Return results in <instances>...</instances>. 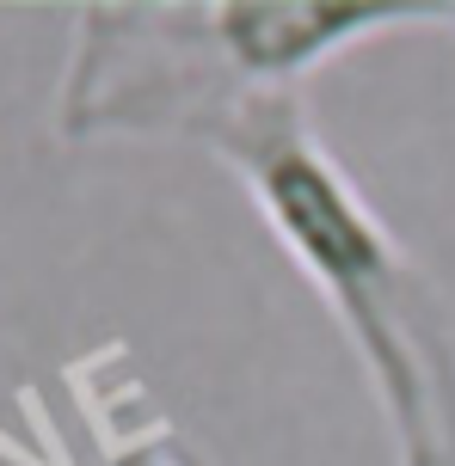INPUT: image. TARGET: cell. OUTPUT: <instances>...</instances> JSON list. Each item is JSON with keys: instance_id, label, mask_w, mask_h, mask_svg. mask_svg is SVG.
Segmentation results:
<instances>
[{"instance_id": "obj_1", "label": "cell", "mask_w": 455, "mask_h": 466, "mask_svg": "<svg viewBox=\"0 0 455 466\" xmlns=\"http://www.w3.org/2000/svg\"><path fill=\"white\" fill-rule=\"evenodd\" d=\"M253 197L284 258L326 301L382 411L394 466H455V338L431 277L412 264L357 178L314 129L308 93L259 98L203 141Z\"/></svg>"}, {"instance_id": "obj_2", "label": "cell", "mask_w": 455, "mask_h": 466, "mask_svg": "<svg viewBox=\"0 0 455 466\" xmlns=\"http://www.w3.org/2000/svg\"><path fill=\"white\" fill-rule=\"evenodd\" d=\"M450 31V6L412 0H185L80 6L56 86V136L203 141L259 98L302 93L314 68L394 31Z\"/></svg>"}, {"instance_id": "obj_3", "label": "cell", "mask_w": 455, "mask_h": 466, "mask_svg": "<svg viewBox=\"0 0 455 466\" xmlns=\"http://www.w3.org/2000/svg\"><path fill=\"white\" fill-rule=\"evenodd\" d=\"M98 466H191V442L185 436H142L129 448L98 454Z\"/></svg>"}, {"instance_id": "obj_4", "label": "cell", "mask_w": 455, "mask_h": 466, "mask_svg": "<svg viewBox=\"0 0 455 466\" xmlns=\"http://www.w3.org/2000/svg\"><path fill=\"white\" fill-rule=\"evenodd\" d=\"M191 466H216V461H203V454H197V448H191Z\"/></svg>"}, {"instance_id": "obj_5", "label": "cell", "mask_w": 455, "mask_h": 466, "mask_svg": "<svg viewBox=\"0 0 455 466\" xmlns=\"http://www.w3.org/2000/svg\"><path fill=\"white\" fill-rule=\"evenodd\" d=\"M450 31H455V6H450Z\"/></svg>"}]
</instances>
